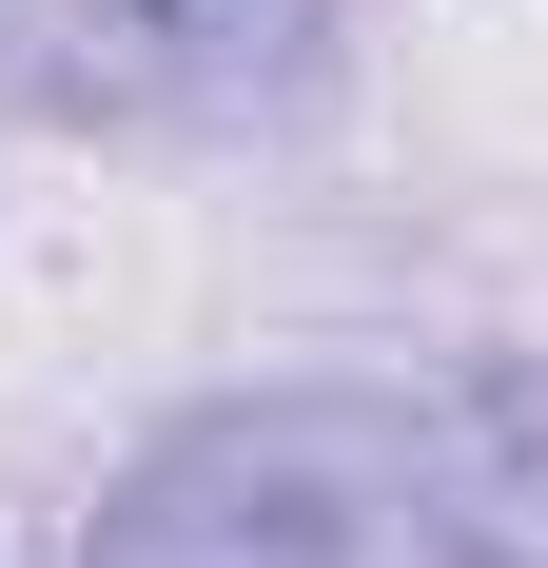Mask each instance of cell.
<instances>
[{"label":"cell","instance_id":"1","mask_svg":"<svg viewBox=\"0 0 548 568\" xmlns=\"http://www.w3.org/2000/svg\"><path fill=\"white\" fill-rule=\"evenodd\" d=\"M79 568H450V549L412 510V412L255 393V412H196L118 470Z\"/></svg>","mask_w":548,"mask_h":568},{"label":"cell","instance_id":"2","mask_svg":"<svg viewBox=\"0 0 548 568\" xmlns=\"http://www.w3.org/2000/svg\"><path fill=\"white\" fill-rule=\"evenodd\" d=\"M314 40L333 0H40V79L118 118H274Z\"/></svg>","mask_w":548,"mask_h":568},{"label":"cell","instance_id":"3","mask_svg":"<svg viewBox=\"0 0 548 568\" xmlns=\"http://www.w3.org/2000/svg\"><path fill=\"white\" fill-rule=\"evenodd\" d=\"M412 510H432L450 568H548V353L450 373L412 412Z\"/></svg>","mask_w":548,"mask_h":568}]
</instances>
